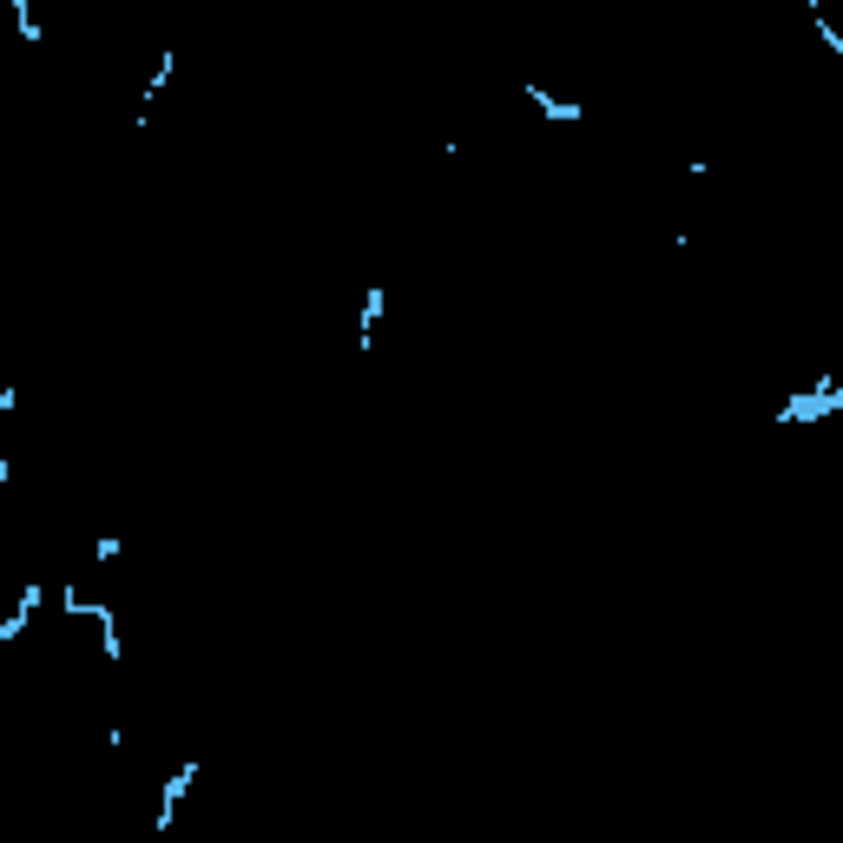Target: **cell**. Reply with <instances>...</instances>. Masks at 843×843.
Segmentation results:
<instances>
[{"instance_id":"cell-1","label":"cell","mask_w":843,"mask_h":843,"mask_svg":"<svg viewBox=\"0 0 843 843\" xmlns=\"http://www.w3.org/2000/svg\"><path fill=\"white\" fill-rule=\"evenodd\" d=\"M191 778H198V764H185V771H172V778H165V791H159V830L172 824V811H178V797L191 791Z\"/></svg>"},{"instance_id":"cell-2","label":"cell","mask_w":843,"mask_h":843,"mask_svg":"<svg viewBox=\"0 0 843 843\" xmlns=\"http://www.w3.org/2000/svg\"><path fill=\"white\" fill-rule=\"evenodd\" d=\"M527 106L547 112V119H580V106H560V99H554V93H541V86H527Z\"/></svg>"},{"instance_id":"cell-3","label":"cell","mask_w":843,"mask_h":843,"mask_svg":"<svg viewBox=\"0 0 843 843\" xmlns=\"http://www.w3.org/2000/svg\"><path fill=\"white\" fill-rule=\"evenodd\" d=\"M14 20H20V40H40V20H33L27 0H14Z\"/></svg>"},{"instance_id":"cell-4","label":"cell","mask_w":843,"mask_h":843,"mask_svg":"<svg viewBox=\"0 0 843 843\" xmlns=\"http://www.w3.org/2000/svg\"><path fill=\"white\" fill-rule=\"evenodd\" d=\"M811 20H817V40H824V47H830V53H843V33H837V27H830V20H824V7H817V14H811Z\"/></svg>"}]
</instances>
